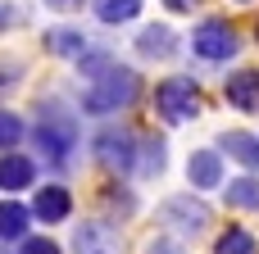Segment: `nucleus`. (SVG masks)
Segmentation results:
<instances>
[{"label": "nucleus", "mask_w": 259, "mask_h": 254, "mask_svg": "<svg viewBox=\"0 0 259 254\" xmlns=\"http://www.w3.org/2000/svg\"><path fill=\"white\" fill-rule=\"evenodd\" d=\"M155 109L164 123H191L200 114V86L191 77H164L155 86Z\"/></svg>", "instance_id": "7ed1b4c3"}, {"label": "nucleus", "mask_w": 259, "mask_h": 254, "mask_svg": "<svg viewBox=\"0 0 259 254\" xmlns=\"http://www.w3.org/2000/svg\"><path fill=\"white\" fill-rule=\"evenodd\" d=\"M0 254H9V245H0Z\"/></svg>", "instance_id": "bb28decb"}, {"label": "nucleus", "mask_w": 259, "mask_h": 254, "mask_svg": "<svg viewBox=\"0 0 259 254\" xmlns=\"http://www.w3.org/2000/svg\"><path fill=\"white\" fill-rule=\"evenodd\" d=\"M164 223L178 227V232H187V236H196V232H205L209 209L200 200H191V195H173V200H164Z\"/></svg>", "instance_id": "423d86ee"}, {"label": "nucleus", "mask_w": 259, "mask_h": 254, "mask_svg": "<svg viewBox=\"0 0 259 254\" xmlns=\"http://www.w3.org/2000/svg\"><path fill=\"white\" fill-rule=\"evenodd\" d=\"M18 141H23V118L0 114V145H18Z\"/></svg>", "instance_id": "412c9836"}, {"label": "nucleus", "mask_w": 259, "mask_h": 254, "mask_svg": "<svg viewBox=\"0 0 259 254\" xmlns=\"http://www.w3.org/2000/svg\"><path fill=\"white\" fill-rule=\"evenodd\" d=\"M228 205L232 209H259V182L255 177H241L228 186Z\"/></svg>", "instance_id": "a211bd4d"}, {"label": "nucleus", "mask_w": 259, "mask_h": 254, "mask_svg": "<svg viewBox=\"0 0 259 254\" xmlns=\"http://www.w3.org/2000/svg\"><path fill=\"white\" fill-rule=\"evenodd\" d=\"M137 91H141V77H137L132 68H114V73H105L100 82H91L82 109H87V114H118V109H127V105L137 100Z\"/></svg>", "instance_id": "f03ea898"}, {"label": "nucleus", "mask_w": 259, "mask_h": 254, "mask_svg": "<svg viewBox=\"0 0 259 254\" xmlns=\"http://www.w3.org/2000/svg\"><path fill=\"white\" fill-rule=\"evenodd\" d=\"M214 254H259V245H255V236H250L246 227H228V232L219 236Z\"/></svg>", "instance_id": "f3484780"}, {"label": "nucleus", "mask_w": 259, "mask_h": 254, "mask_svg": "<svg viewBox=\"0 0 259 254\" xmlns=\"http://www.w3.org/2000/svg\"><path fill=\"white\" fill-rule=\"evenodd\" d=\"M46 50L50 55H64V59H82L87 55V41H82L77 27H55V32H46Z\"/></svg>", "instance_id": "f8f14e48"}, {"label": "nucleus", "mask_w": 259, "mask_h": 254, "mask_svg": "<svg viewBox=\"0 0 259 254\" xmlns=\"http://www.w3.org/2000/svg\"><path fill=\"white\" fill-rule=\"evenodd\" d=\"M36 145H41L46 164H55V168H64V164L73 159V150H77V118H73V109H68V105L50 100V105L41 109Z\"/></svg>", "instance_id": "f257e3e1"}, {"label": "nucleus", "mask_w": 259, "mask_h": 254, "mask_svg": "<svg viewBox=\"0 0 259 254\" xmlns=\"http://www.w3.org/2000/svg\"><path fill=\"white\" fill-rule=\"evenodd\" d=\"M114 68H118V64H114L109 55H82V59H77V73H82V77H91V82H100V77H105V73H114Z\"/></svg>", "instance_id": "aec40b11"}, {"label": "nucleus", "mask_w": 259, "mask_h": 254, "mask_svg": "<svg viewBox=\"0 0 259 254\" xmlns=\"http://www.w3.org/2000/svg\"><path fill=\"white\" fill-rule=\"evenodd\" d=\"M137 50H141V55H173V50H178V36H173L164 23H155V27H146V32L137 36Z\"/></svg>", "instance_id": "2eb2a0df"}, {"label": "nucleus", "mask_w": 259, "mask_h": 254, "mask_svg": "<svg viewBox=\"0 0 259 254\" xmlns=\"http://www.w3.org/2000/svg\"><path fill=\"white\" fill-rule=\"evenodd\" d=\"M91 150H96V159H100L105 173H118V177L137 173V136L127 127H100L96 141H91Z\"/></svg>", "instance_id": "20e7f679"}, {"label": "nucleus", "mask_w": 259, "mask_h": 254, "mask_svg": "<svg viewBox=\"0 0 259 254\" xmlns=\"http://www.w3.org/2000/svg\"><path fill=\"white\" fill-rule=\"evenodd\" d=\"M146 254H187V250H182L173 236H159V241H150V250H146Z\"/></svg>", "instance_id": "4be33fe9"}, {"label": "nucleus", "mask_w": 259, "mask_h": 254, "mask_svg": "<svg viewBox=\"0 0 259 254\" xmlns=\"http://www.w3.org/2000/svg\"><path fill=\"white\" fill-rule=\"evenodd\" d=\"M237 32L223 23V18H205L200 27H196V36H191V50L200 55V59H214V64H223V59H232L237 55Z\"/></svg>", "instance_id": "39448f33"}, {"label": "nucleus", "mask_w": 259, "mask_h": 254, "mask_svg": "<svg viewBox=\"0 0 259 254\" xmlns=\"http://www.w3.org/2000/svg\"><path fill=\"white\" fill-rule=\"evenodd\" d=\"M219 173H223V164H219V155H214V150H196V155L187 159V177H191L200 191H214V186L223 182Z\"/></svg>", "instance_id": "1a4fd4ad"}, {"label": "nucleus", "mask_w": 259, "mask_h": 254, "mask_svg": "<svg viewBox=\"0 0 259 254\" xmlns=\"http://www.w3.org/2000/svg\"><path fill=\"white\" fill-rule=\"evenodd\" d=\"M73 254H114V232L105 223H82L73 236Z\"/></svg>", "instance_id": "9b49d317"}, {"label": "nucleus", "mask_w": 259, "mask_h": 254, "mask_svg": "<svg viewBox=\"0 0 259 254\" xmlns=\"http://www.w3.org/2000/svg\"><path fill=\"white\" fill-rule=\"evenodd\" d=\"M27 218H32V209H27V205H18V200H5V205H0V241H14V236H23V232H27Z\"/></svg>", "instance_id": "4468645a"}, {"label": "nucleus", "mask_w": 259, "mask_h": 254, "mask_svg": "<svg viewBox=\"0 0 259 254\" xmlns=\"http://www.w3.org/2000/svg\"><path fill=\"white\" fill-rule=\"evenodd\" d=\"M0 186H5V191L32 186V159H23V155H0Z\"/></svg>", "instance_id": "ddd939ff"}, {"label": "nucleus", "mask_w": 259, "mask_h": 254, "mask_svg": "<svg viewBox=\"0 0 259 254\" xmlns=\"http://www.w3.org/2000/svg\"><path fill=\"white\" fill-rule=\"evenodd\" d=\"M68 209H73V200H68L64 186H41V191H36V205H32L36 218H46V223H64Z\"/></svg>", "instance_id": "9d476101"}, {"label": "nucleus", "mask_w": 259, "mask_h": 254, "mask_svg": "<svg viewBox=\"0 0 259 254\" xmlns=\"http://www.w3.org/2000/svg\"><path fill=\"white\" fill-rule=\"evenodd\" d=\"M23 254H59V245H55V241H46V236H36V241H27V245H23Z\"/></svg>", "instance_id": "5701e85b"}, {"label": "nucleus", "mask_w": 259, "mask_h": 254, "mask_svg": "<svg viewBox=\"0 0 259 254\" xmlns=\"http://www.w3.org/2000/svg\"><path fill=\"white\" fill-rule=\"evenodd\" d=\"M159 168H164V141H146L141 159H137V173L141 177H159Z\"/></svg>", "instance_id": "6ab92c4d"}, {"label": "nucleus", "mask_w": 259, "mask_h": 254, "mask_svg": "<svg viewBox=\"0 0 259 254\" xmlns=\"http://www.w3.org/2000/svg\"><path fill=\"white\" fill-rule=\"evenodd\" d=\"M9 18H14V14H9V9H0V27H5V23H9Z\"/></svg>", "instance_id": "a878e982"}, {"label": "nucleus", "mask_w": 259, "mask_h": 254, "mask_svg": "<svg viewBox=\"0 0 259 254\" xmlns=\"http://www.w3.org/2000/svg\"><path fill=\"white\" fill-rule=\"evenodd\" d=\"M164 5H168L173 14H187V9H191V5H200V0H164Z\"/></svg>", "instance_id": "b1692460"}, {"label": "nucleus", "mask_w": 259, "mask_h": 254, "mask_svg": "<svg viewBox=\"0 0 259 254\" xmlns=\"http://www.w3.org/2000/svg\"><path fill=\"white\" fill-rule=\"evenodd\" d=\"M141 14V0H96V18L100 23H127Z\"/></svg>", "instance_id": "dca6fc26"}, {"label": "nucleus", "mask_w": 259, "mask_h": 254, "mask_svg": "<svg viewBox=\"0 0 259 254\" xmlns=\"http://www.w3.org/2000/svg\"><path fill=\"white\" fill-rule=\"evenodd\" d=\"M219 150H228L237 164H246L250 173H259V136H250V132H223Z\"/></svg>", "instance_id": "6e6552de"}, {"label": "nucleus", "mask_w": 259, "mask_h": 254, "mask_svg": "<svg viewBox=\"0 0 259 254\" xmlns=\"http://www.w3.org/2000/svg\"><path fill=\"white\" fill-rule=\"evenodd\" d=\"M228 105L241 109V114H259V68H241L228 77Z\"/></svg>", "instance_id": "0eeeda50"}, {"label": "nucleus", "mask_w": 259, "mask_h": 254, "mask_svg": "<svg viewBox=\"0 0 259 254\" xmlns=\"http://www.w3.org/2000/svg\"><path fill=\"white\" fill-rule=\"evenodd\" d=\"M46 5H50V9H73L77 0H46Z\"/></svg>", "instance_id": "393cba45"}, {"label": "nucleus", "mask_w": 259, "mask_h": 254, "mask_svg": "<svg viewBox=\"0 0 259 254\" xmlns=\"http://www.w3.org/2000/svg\"><path fill=\"white\" fill-rule=\"evenodd\" d=\"M241 5H250V0H241Z\"/></svg>", "instance_id": "cd10ccee"}]
</instances>
